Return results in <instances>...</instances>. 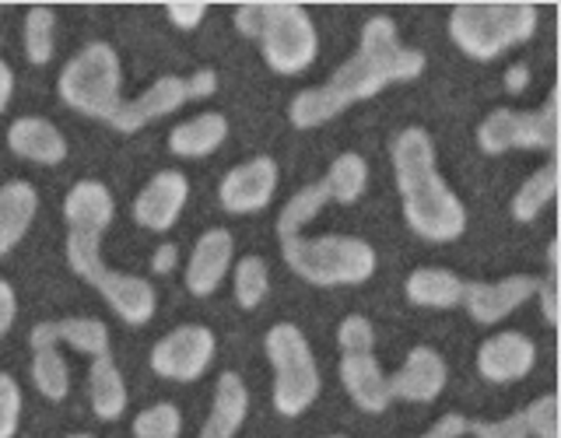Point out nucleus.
<instances>
[{"mask_svg": "<svg viewBox=\"0 0 561 438\" xmlns=\"http://www.w3.org/2000/svg\"><path fill=\"white\" fill-rule=\"evenodd\" d=\"M421 70H425V53L400 46L397 25L390 18H368L355 57L320 88L298 92L288 105V119L298 130L323 127L333 116H341L347 105L379 95L390 81H411Z\"/></svg>", "mask_w": 561, "mask_h": 438, "instance_id": "f257e3e1", "label": "nucleus"}, {"mask_svg": "<svg viewBox=\"0 0 561 438\" xmlns=\"http://www.w3.org/2000/svg\"><path fill=\"white\" fill-rule=\"evenodd\" d=\"M393 172L411 232L428 242L463 235L467 210L435 169V145L421 127H408L393 140Z\"/></svg>", "mask_w": 561, "mask_h": 438, "instance_id": "f03ea898", "label": "nucleus"}, {"mask_svg": "<svg viewBox=\"0 0 561 438\" xmlns=\"http://www.w3.org/2000/svg\"><path fill=\"white\" fill-rule=\"evenodd\" d=\"M280 256L288 267L316 288L362 285L376 274V250L351 235H320V239H285Z\"/></svg>", "mask_w": 561, "mask_h": 438, "instance_id": "7ed1b4c3", "label": "nucleus"}, {"mask_svg": "<svg viewBox=\"0 0 561 438\" xmlns=\"http://www.w3.org/2000/svg\"><path fill=\"white\" fill-rule=\"evenodd\" d=\"M537 32L530 4H460L449 14V35L467 57L495 60L499 53L526 43Z\"/></svg>", "mask_w": 561, "mask_h": 438, "instance_id": "20e7f679", "label": "nucleus"}, {"mask_svg": "<svg viewBox=\"0 0 561 438\" xmlns=\"http://www.w3.org/2000/svg\"><path fill=\"white\" fill-rule=\"evenodd\" d=\"M67 218V263L88 285L105 274L102 263V235L113 224V197L102 183H78L64 200Z\"/></svg>", "mask_w": 561, "mask_h": 438, "instance_id": "39448f33", "label": "nucleus"}, {"mask_svg": "<svg viewBox=\"0 0 561 438\" xmlns=\"http://www.w3.org/2000/svg\"><path fill=\"white\" fill-rule=\"evenodd\" d=\"M263 344H267V358L274 365V407L285 417H298L320 396V368H316L309 341L298 326L277 323Z\"/></svg>", "mask_w": 561, "mask_h": 438, "instance_id": "423d86ee", "label": "nucleus"}, {"mask_svg": "<svg viewBox=\"0 0 561 438\" xmlns=\"http://www.w3.org/2000/svg\"><path fill=\"white\" fill-rule=\"evenodd\" d=\"M60 99L84 116L105 119L123 105L119 99V57L113 46H84L60 74Z\"/></svg>", "mask_w": 561, "mask_h": 438, "instance_id": "0eeeda50", "label": "nucleus"}, {"mask_svg": "<svg viewBox=\"0 0 561 438\" xmlns=\"http://www.w3.org/2000/svg\"><path fill=\"white\" fill-rule=\"evenodd\" d=\"M558 88L537 113L495 110L478 127V145L484 154L502 151H558Z\"/></svg>", "mask_w": 561, "mask_h": 438, "instance_id": "6e6552de", "label": "nucleus"}, {"mask_svg": "<svg viewBox=\"0 0 561 438\" xmlns=\"http://www.w3.org/2000/svg\"><path fill=\"white\" fill-rule=\"evenodd\" d=\"M316 28L298 4H267V22L260 32L263 60L277 74H298L316 60Z\"/></svg>", "mask_w": 561, "mask_h": 438, "instance_id": "1a4fd4ad", "label": "nucleus"}, {"mask_svg": "<svg viewBox=\"0 0 561 438\" xmlns=\"http://www.w3.org/2000/svg\"><path fill=\"white\" fill-rule=\"evenodd\" d=\"M210 358H215V333L207 326H180L151 347V368L172 382L201 379Z\"/></svg>", "mask_w": 561, "mask_h": 438, "instance_id": "9d476101", "label": "nucleus"}, {"mask_svg": "<svg viewBox=\"0 0 561 438\" xmlns=\"http://www.w3.org/2000/svg\"><path fill=\"white\" fill-rule=\"evenodd\" d=\"M537 295V277L530 274H513L502 280H473V285H463V302L470 320L491 326L505 320L508 312H516L523 302H530Z\"/></svg>", "mask_w": 561, "mask_h": 438, "instance_id": "9b49d317", "label": "nucleus"}, {"mask_svg": "<svg viewBox=\"0 0 561 438\" xmlns=\"http://www.w3.org/2000/svg\"><path fill=\"white\" fill-rule=\"evenodd\" d=\"M274 186H277L274 158L260 154V158H253V162H242L225 175L218 197H221V207L228 210V215H253V210H263L271 204Z\"/></svg>", "mask_w": 561, "mask_h": 438, "instance_id": "f8f14e48", "label": "nucleus"}, {"mask_svg": "<svg viewBox=\"0 0 561 438\" xmlns=\"http://www.w3.org/2000/svg\"><path fill=\"white\" fill-rule=\"evenodd\" d=\"M190 197V183L183 172H158L154 180L137 193L134 200V218L145 224L148 232H169L175 218L183 215V204Z\"/></svg>", "mask_w": 561, "mask_h": 438, "instance_id": "ddd939ff", "label": "nucleus"}, {"mask_svg": "<svg viewBox=\"0 0 561 438\" xmlns=\"http://www.w3.org/2000/svg\"><path fill=\"white\" fill-rule=\"evenodd\" d=\"M537 361V347L530 337L508 330L488 337L478 350V372L488 382H519L530 376V368Z\"/></svg>", "mask_w": 561, "mask_h": 438, "instance_id": "4468645a", "label": "nucleus"}, {"mask_svg": "<svg viewBox=\"0 0 561 438\" xmlns=\"http://www.w3.org/2000/svg\"><path fill=\"white\" fill-rule=\"evenodd\" d=\"M446 361L432 347H414L408 361L400 365V372L390 379V396L408 403H432L446 390Z\"/></svg>", "mask_w": 561, "mask_h": 438, "instance_id": "2eb2a0df", "label": "nucleus"}, {"mask_svg": "<svg viewBox=\"0 0 561 438\" xmlns=\"http://www.w3.org/2000/svg\"><path fill=\"white\" fill-rule=\"evenodd\" d=\"M190 95H186V81L183 78H162V81H154L151 88L140 99L134 102H123L119 110L110 116V127H116L119 134H134L140 130L145 123L158 119V116H169L175 113L180 105H186Z\"/></svg>", "mask_w": 561, "mask_h": 438, "instance_id": "dca6fc26", "label": "nucleus"}, {"mask_svg": "<svg viewBox=\"0 0 561 438\" xmlns=\"http://www.w3.org/2000/svg\"><path fill=\"white\" fill-rule=\"evenodd\" d=\"M341 382L347 396L355 400V407L365 414H382L390 407V379L379 368L373 350H362V355H341Z\"/></svg>", "mask_w": 561, "mask_h": 438, "instance_id": "f3484780", "label": "nucleus"}, {"mask_svg": "<svg viewBox=\"0 0 561 438\" xmlns=\"http://www.w3.org/2000/svg\"><path fill=\"white\" fill-rule=\"evenodd\" d=\"M228 263H232V235L225 232V228H210L197 239L193 245V256H190V267H186V288L190 295H210L221 280H225V270Z\"/></svg>", "mask_w": 561, "mask_h": 438, "instance_id": "a211bd4d", "label": "nucleus"}, {"mask_svg": "<svg viewBox=\"0 0 561 438\" xmlns=\"http://www.w3.org/2000/svg\"><path fill=\"white\" fill-rule=\"evenodd\" d=\"M95 288H99V295L105 298V302L113 306V312L119 315L123 323L145 326L154 315V288L148 285V280L105 267V274L95 280Z\"/></svg>", "mask_w": 561, "mask_h": 438, "instance_id": "6ab92c4d", "label": "nucleus"}, {"mask_svg": "<svg viewBox=\"0 0 561 438\" xmlns=\"http://www.w3.org/2000/svg\"><path fill=\"white\" fill-rule=\"evenodd\" d=\"M8 145L18 158H28V162H39V165H57L67 158L64 134L53 127L49 119H39V116L14 119L8 130Z\"/></svg>", "mask_w": 561, "mask_h": 438, "instance_id": "aec40b11", "label": "nucleus"}, {"mask_svg": "<svg viewBox=\"0 0 561 438\" xmlns=\"http://www.w3.org/2000/svg\"><path fill=\"white\" fill-rule=\"evenodd\" d=\"M32 350L39 347H57V344H70L81 355L102 358L110 355V330L99 320H60V323H39L28 337Z\"/></svg>", "mask_w": 561, "mask_h": 438, "instance_id": "412c9836", "label": "nucleus"}, {"mask_svg": "<svg viewBox=\"0 0 561 438\" xmlns=\"http://www.w3.org/2000/svg\"><path fill=\"white\" fill-rule=\"evenodd\" d=\"M245 411H250V393H245V382L236 372H225L218 379V393H215V407H210L201 438H236L242 428Z\"/></svg>", "mask_w": 561, "mask_h": 438, "instance_id": "4be33fe9", "label": "nucleus"}, {"mask_svg": "<svg viewBox=\"0 0 561 438\" xmlns=\"http://www.w3.org/2000/svg\"><path fill=\"white\" fill-rule=\"evenodd\" d=\"M35 207H39L35 186H28L22 180L0 186V256L11 253L14 245L25 239L28 224L35 218Z\"/></svg>", "mask_w": 561, "mask_h": 438, "instance_id": "5701e85b", "label": "nucleus"}, {"mask_svg": "<svg viewBox=\"0 0 561 438\" xmlns=\"http://www.w3.org/2000/svg\"><path fill=\"white\" fill-rule=\"evenodd\" d=\"M225 137H228V119L221 113H201L180 123L169 134V148L180 158H204L210 151H218Z\"/></svg>", "mask_w": 561, "mask_h": 438, "instance_id": "b1692460", "label": "nucleus"}, {"mask_svg": "<svg viewBox=\"0 0 561 438\" xmlns=\"http://www.w3.org/2000/svg\"><path fill=\"white\" fill-rule=\"evenodd\" d=\"M88 393H92V411L102 420H116L127 411V382H123L119 368L110 355H102L88 368Z\"/></svg>", "mask_w": 561, "mask_h": 438, "instance_id": "393cba45", "label": "nucleus"}, {"mask_svg": "<svg viewBox=\"0 0 561 438\" xmlns=\"http://www.w3.org/2000/svg\"><path fill=\"white\" fill-rule=\"evenodd\" d=\"M463 285L456 274L438 270V267H421L408 277V298L414 306L425 309H453L463 302Z\"/></svg>", "mask_w": 561, "mask_h": 438, "instance_id": "a878e982", "label": "nucleus"}, {"mask_svg": "<svg viewBox=\"0 0 561 438\" xmlns=\"http://www.w3.org/2000/svg\"><path fill=\"white\" fill-rule=\"evenodd\" d=\"M365 183H368V165H365V158L355 151L341 154L323 175V186L330 193V200H337V204H355L365 193Z\"/></svg>", "mask_w": 561, "mask_h": 438, "instance_id": "bb28decb", "label": "nucleus"}, {"mask_svg": "<svg viewBox=\"0 0 561 438\" xmlns=\"http://www.w3.org/2000/svg\"><path fill=\"white\" fill-rule=\"evenodd\" d=\"M330 204V193H327V186H323V180L320 183H312V186H306V189H298L295 197L285 204V210H280V218H277V239L285 242V239H295L302 228L320 215V210Z\"/></svg>", "mask_w": 561, "mask_h": 438, "instance_id": "cd10ccee", "label": "nucleus"}, {"mask_svg": "<svg viewBox=\"0 0 561 438\" xmlns=\"http://www.w3.org/2000/svg\"><path fill=\"white\" fill-rule=\"evenodd\" d=\"M554 193H558V162H548L519 186V193L513 197V218L534 221L540 210L554 200Z\"/></svg>", "mask_w": 561, "mask_h": 438, "instance_id": "c85d7f7f", "label": "nucleus"}, {"mask_svg": "<svg viewBox=\"0 0 561 438\" xmlns=\"http://www.w3.org/2000/svg\"><path fill=\"white\" fill-rule=\"evenodd\" d=\"M32 382L46 400H64L70 390V376H67V361L60 358L57 347H39L32 358Z\"/></svg>", "mask_w": 561, "mask_h": 438, "instance_id": "c756f323", "label": "nucleus"}, {"mask_svg": "<svg viewBox=\"0 0 561 438\" xmlns=\"http://www.w3.org/2000/svg\"><path fill=\"white\" fill-rule=\"evenodd\" d=\"M53 28H57V22H53L49 8H32L28 11L25 28H22V43H25L28 64H35V67L49 64V57H53Z\"/></svg>", "mask_w": 561, "mask_h": 438, "instance_id": "7c9ffc66", "label": "nucleus"}, {"mask_svg": "<svg viewBox=\"0 0 561 438\" xmlns=\"http://www.w3.org/2000/svg\"><path fill=\"white\" fill-rule=\"evenodd\" d=\"M271 288V270L260 256H245L236 267V302L242 309H256Z\"/></svg>", "mask_w": 561, "mask_h": 438, "instance_id": "2f4dec72", "label": "nucleus"}, {"mask_svg": "<svg viewBox=\"0 0 561 438\" xmlns=\"http://www.w3.org/2000/svg\"><path fill=\"white\" fill-rule=\"evenodd\" d=\"M183 417L172 403H154V407L140 411L134 420V438H180Z\"/></svg>", "mask_w": 561, "mask_h": 438, "instance_id": "473e14b6", "label": "nucleus"}, {"mask_svg": "<svg viewBox=\"0 0 561 438\" xmlns=\"http://www.w3.org/2000/svg\"><path fill=\"white\" fill-rule=\"evenodd\" d=\"M523 417H526V431L534 438H558V396L554 393L537 396L530 407L523 411Z\"/></svg>", "mask_w": 561, "mask_h": 438, "instance_id": "72a5a7b5", "label": "nucleus"}, {"mask_svg": "<svg viewBox=\"0 0 561 438\" xmlns=\"http://www.w3.org/2000/svg\"><path fill=\"white\" fill-rule=\"evenodd\" d=\"M337 344H341V355H362V350H373V344H376L373 323H368L365 315H347L337 330Z\"/></svg>", "mask_w": 561, "mask_h": 438, "instance_id": "f704fd0d", "label": "nucleus"}, {"mask_svg": "<svg viewBox=\"0 0 561 438\" xmlns=\"http://www.w3.org/2000/svg\"><path fill=\"white\" fill-rule=\"evenodd\" d=\"M18 417H22V390L11 376L0 372V438L18 431Z\"/></svg>", "mask_w": 561, "mask_h": 438, "instance_id": "c9c22d12", "label": "nucleus"}, {"mask_svg": "<svg viewBox=\"0 0 561 438\" xmlns=\"http://www.w3.org/2000/svg\"><path fill=\"white\" fill-rule=\"evenodd\" d=\"M467 431H470V435H478V438H530V431H526V417H523V411L508 414V417H502V420H470Z\"/></svg>", "mask_w": 561, "mask_h": 438, "instance_id": "e433bc0d", "label": "nucleus"}, {"mask_svg": "<svg viewBox=\"0 0 561 438\" xmlns=\"http://www.w3.org/2000/svg\"><path fill=\"white\" fill-rule=\"evenodd\" d=\"M537 295H540L543 323H548V326H558V270H548V277L537 280Z\"/></svg>", "mask_w": 561, "mask_h": 438, "instance_id": "4c0bfd02", "label": "nucleus"}, {"mask_svg": "<svg viewBox=\"0 0 561 438\" xmlns=\"http://www.w3.org/2000/svg\"><path fill=\"white\" fill-rule=\"evenodd\" d=\"M263 22H267V4H242L236 11V28L242 35H250V39H260Z\"/></svg>", "mask_w": 561, "mask_h": 438, "instance_id": "58836bf2", "label": "nucleus"}, {"mask_svg": "<svg viewBox=\"0 0 561 438\" xmlns=\"http://www.w3.org/2000/svg\"><path fill=\"white\" fill-rule=\"evenodd\" d=\"M165 11L175 22V28H197L201 18L207 14V4H204V0H193V4H169Z\"/></svg>", "mask_w": 561, "mask_h": 438, "instance_id": "ea45409f", "label": "nucleus"}, {"mask_svg": "<svg viewBox=\"0 0 561 438\" xmlns=\"http://www.w3.org/2000/svg\"><path fill=\"white\" fill-rule=\"evenodd\" d=\"M467 425L470 420L463 414H446V417H438L421 438H460V435H467Z\"/></svg>", "mask_w": 561, "mask_h": 438, "instance_id": "a19ab883", "label": "nucleus"}, {"mask_svg": "<svg viewBox=\"0 0 561 438\" xmlns=\"http://www.w3.org/2000/svg\"><path fill=\"white\" fill-rule=\"evenodd\" d=\"M218 92V74L215 70H197L193 78H186V95H190V102L193 99H207V95H215Z\"/></svg>", "mask_w": 561, "mask_h": 438, "instance_id": "79ce46f5", "label": "nucleus"}, {"mask_svg": "<svg viewBox=\"0 0 561 438\" xmlns=\"http://www.w3.org/2000/svg\"><path fill=\"white\" fill-rule=\"evenodd\" d=\"M14 312H18V298H14V288L8 280H0V337L11 330L14 323Z\"/></svg>", "mask_w": 561, "mask_h": 438, "instance_id": "37998d69", "label": "nucleus"}, {"mask_svg": "<svg viewBox=\"0 0 561 438\" xmlns=\"http://www.w3.org/2000/svg\"><path fill=\"white\" fill-rule=\"evenodd\" d=\"M11 92H14V74H11V67H8L4 60H0V113L8 110Z\"/></svg>", "mask_w": 561, "mask_h": 438, "instance_id": "c03bdc74", "label": "nucleus"}, {"mask_svg": "<svg viewBox=\"0 0 561 438\" xmlns=\"http://www.w3.org/2000/svg\"><path fill=\"white\" fill-rule=\"evenodd\" d=\"M151 267L158 270V274H165V270H172L175 267V245H162V250L154 253V260H151Z\"/></svg>", "mask_w": 561, "mask_h": 438, "instance_id": "a18cd8bd", "label": "nucleus"}, {"mask_svg": "<svg viewBox=\"0 0 561 438\" xmlns=\"http://www.w3.org/2000/svg\"><path fill=\"white\" fill-rule=\"evenodd\" d=\"M526 81H530V70H526L523 64H516L513 70L505 74V84H508V92H523Z\"/></svg>", "mask_w": 561, "mask_h": 438, "instance_id": "49530a36", "label": "nucleus"}, {"mask_svg": "<svg viewBox=\"0 0 561 438\" xmlns=\"http://www.w3.org/2000/svg\"><path fill=\"white\" fill-rule=\"evenodd\" d=\"M548 270H558V239L548 245Z\"/></svg>", "mask_w": 561, "mask_h": 438, "instance_id": "de8ad7c7", "label": "nucleus"}, {"mask_svg": "<svg viewBox=\"0 0 561 438\" xmlns=\"http://www.w3.org/2000/svg\"><path fill=\"white\" fill-rule=\"evenodd\" d=\"M70 438H92V435H70Z\"/></svg>", "mask_w": 561, "mask_h": 438, "instance_id": "09e8293b", "label": "nucleus"}, {"mask_svg": "<svg viewBox=\"0 0 561 438\" xmlns=\"http://www.w3.org/2000/svg\"><path fill=\"white\" fill-rule=\"evenodd\" d=\"M330 438H341V435H330Z\"/></svg>", "mask_w": 561, "mask_h": 438, "instance_id": "8fccbe9b", "label": "nucleus"}]
</instances>
